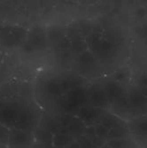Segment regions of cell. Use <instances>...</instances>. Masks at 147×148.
I'll list each match as a JSON object with an SVG mask.
<instances>
[{"mask_svg":"<svg viewBox=\"0 0 147 148\" xmlns=\"http://www.w3.org/2000/svg\"><path fill=\"white\" fill-rule=\"evenodd\" d=\"M42 115L34 102L17 97L0 99V123L8 129L34 132L40 124Z\"/></svg>","mask_w":147,"mask_h":148,"instance_id":"obj_1","label":"cell"},{"mask_svg":"<svg viewBox=\"0 0 147 148\" xmlns=\"http://www.w3.org/2000/svg\"><path fill=\"white\" fill-rule=\"evenodd\" d=\"M88 50L97 60H113L118 52V45L100 32H93L85 39Z\"/></svg>","mask_w":147,"mask_h":148,"instance_id":"obj_2","label":"cell"},{"mask_svg":"<svg viewBox=\"0 0 147 148\" xmlns=\"http://www.w3.org/2000/svg\"><path fill=\"white\" fill-rule=\"evenodd\" d=\"M87 104H89V99L87 87L84 84L69 90L60 98V106L63 114L73 116H75L78 110Z\"/></svg>","mask_w":147,"mask_h":148,"instance_id":"obj_3","label":"cell"},{"mask_svg":"<svg viewBox=\"0 0 147 148\" xmlns=\"http://www.w3.org/2000/svg\"><path fill=\"white\" fill-rule=\"evenodd\" d=\"M128 102L129 118L147 114V97L135 84L128 87Z\"/></svg>","mask_w":147,"mask_h":148,"instance_id":"obj_4","label":"cell"},{"mask_svg":"<svg viewBox=\"0 0 147 148\" xmlns=\"http://www.w3.org/2000/svg\"><path fill=\"white\" fill-rule=\"evenodd\" d=\"M28 31L17 26H7L0 29V43L6 47H15L23 45Z\"/></svg>","mask_w":147,"mask_h":148,"instance_id":"obj_5","label":"cell"},{"mask_svg":"<svg viewBox=\"0 0 147 148\" xmlns=\"http://www.w3.org/2000/svg\"><path fill=\"white\" fill-rule=\"evenodd\" d=\"M126 122L130 136L143 148L147 139V114L131 117Z\"/></svg>","mask_w":147,"mask_h":148,"instance_id":"obj_6","label":"cell"},{"mask_svg":"<svg viewBox=\"0 0 147 148\" xmlns=\"http://www.w3.org/2000/svg\"><path fill=\"white\" fill-rule=\"evenodd\" d=\"M44 30V29L40 26H36L29 31V33H28L26 41L22 45V49L25 52L32 53L36 51L46 48L47 38Z\"/></svg>","mask_w":147,"mask_h":148,"instance_id":"obj_7","label":"cell"},{"mask_svg":"<svg viewBox=\"0 0 147 148\" xmlns=\"http://www.w3.org/2000/svg\"><path fill=\"white\" fill-rule=\"evenodd\" d=\"M87 92L89 104L97 108L109 110L110 102L100 82L91 84L87 86Z\"/></svg>","mask_w":147,"mask_h":148,"instance_id":"obj_8","label":"cell"},{"mask_svg":"<svg viewBox=\"0 0 147 148\" xmlns=\"http://www.w3.org/2000/svg\"><path fill=\"white\" fill-rule=\"evenodd\" d=\"M43 89L45 95L56 99H60L69 90L64 75L46 78L43 83Z\"/></svg>","mask_w":147,"mask_h":148,"instance_id":"obj_9","label":"cell"},{"mask_svg":"<svg viewBox=\"0 0 147 148\" xmlns=\"http://www.w3.org/2000/svg\"><path fill=\"white\" fill-rule=\"evenodd\" d=\"M35 144L34 133L18 129H10L8 137L9 147L31 148Z\"/></svg>","mask_w":147,"mask_h":148,"instance_id":"obj_10","label":"cell"},{"mask_svg":"<svg viewBox=\"0 0 147 148\" xmlns=\"http://www.w3.org/2000/svg\"><path fill=\"white\" fill-rule=\"evenodd\" d=\"M106 111L107 110L97 108L90 104H87L78 110L75 116H77L83 123H84L86 126H94L99 123L100 120Z\"/></svg>","mask_w":147,"mask_h":148,"instance_id":"obj_11","label":"cell"},{"mask_svg":"<svg viewBox=\"0 0 147 148\" xmlns=\"http://www.w3.org/2000/svg\"><path fill=\"white\" fill-rule=\"evenodd\" d=\"M76 140L68 132L66 128H59L53 135L52 145L55 148H66L72 142Z\"/></svg>","mask_w":147,"mask_h":148,"instance_id":"obj_12","label":"cell"},{"mask_svg":"<svg viewBox=\"0 0 147 148\" xmlns=\"http://www.w3.org/2000/svg\"><path fill=\"white\" fill-rule=\"evenodd\" d=\"M99 124H101L102 126L105 127L106 129L110 130L113 128L127 124V122L122 117H120L117 114L107 110L103 115L102 119L100 120Z\"/></svg>","mask_w":147,"mask_h":148,"instance_id":"obj_13","label":"cell"},{"mask_svg":"<svg viewBox=\"0 0 147 148\" xmlns=\"http://www.w3.org/2000/svg\"><path fill=\"white\" fill-rule=\"evenodd\" d=\"M33 133H34L35 144L52 145L53 135H54V134L51 131H50L49 130L38 126Z\"/></svg>","mask_w":147,"mask_h":148,"instance_id":"obj_14","label":"cell"},{"mask_svg":"<svg viewBox=\"0 0 147 148\" xmlns=\"http://www.w3.org/2000/svg\"><path fill=\"white\" fill-rule=\"evenodd\" d=\"M105 145L111 148H141L131 136L122 138L109 139L105 142Z\"/></svg>","mask_w":147,"mask_h":148,"instance_id":"obj_15","label":"cell"},{"mask_svg":"<svg viewBox=\"0 0 147 148\" xmlns=\"http://www.w3.org/2000/svg\"><path fill=\"white\" fill-rule=\"evenodd\" d=\"M66 129H68V132L71 134V135L75 139H77L78 138L85 135L87 126L77 116H74L70 124L66 127Z\"/></svg>","mask_w":147,"mask_h":148,"instance_id":"obj_16","label":"cell"},{"mask_svg":"<svg viewBox=\"0 0 147 148\" xmlns=\"http://www.w3.org/2000/svg\"><path fill=\"white\" fill-rule=\"evenodd\" d=\"M130 137V133L128 128V125H122L116 128H113L109 130L108 136H107V140L109 139H116V138H127ZM106 140V141H107Z\"/></svg>","mask_w":147,"mask_h":148,"instance_id":"obj_17","label":"cell"},{"mask_svg":"<svg viewBox=\"0 0 147 148\" xmlns=\"http://www.w3.org/2000/svg\"><path fill=\"white\" fill-rule=\"evenodd\" d=\"M129 77H130V70L129 68L120 69L119 70L115 71L111 76V78L114 80L115 82L124 85L129 82Z\"/></svg>","mask_w":147,"mask_h":148,"instance_id":"obj_18","label":"cell"},{"mask_svg":"<svg viewBox=\"0 0 147 148\" xmlns=\"http://www.w3.org/2000/svg\"><path fill=\"white\" fill-rule=\"evenodd\" d=\"M77 62L80 65H83V66H91V65L96 64L97 59L92 54L91 51H90L89 50H86L85 51L82 52L81 54L78 55Z\"/></svg>","mask_w":147,"mask_h":148,"instance_id":"obj_19","label":"cell"},{"mask_svg":"<svg viewBox=\"0 0 147 148\" xmlns=\"http://www.w3.org/2000/svg\"><path fill=\"white\" fill-rule=\"evenodd\" d=\"M95 130H96V136L102 139L103 141L106 142L107 140V136H108V132L109 130H107L105 127L102 126L101 124H96L95 125Z\"/></svg>","mask_w":147,"mask_h":148,"instance_id":"obj_20","label":"cell"},{"mask_svg":"<svg viewBox=\"0 0 147 148\" xmlns=\"http://www.w3.org/2000/svg\"><path fill=\"white\" fill-rule=\"evenodd\" d=\"M9 130L7 127L0 123V144L8 146V137H9Z\"/></svg>","mask_w":147,"mask_h":148,"instance_id":"obj_21","label":"cell"},{"mask_svg":"<svg viewBox=\"0 0 147 148\" xmlns=\"http://www.w3.org/2000/svg\"><path fill=\"white\" fill-rule=\"evenodd\" d=\"M134 84L139 87H147V72L140 73L136 77Z\"/></svg>","mask_w":147,"mask_h":148,"instance_id":"obj_22","label":"cell"},{"mask_svg":"<svg viewBox=\"0 0 147 148\" xmlns=\"http://www.w3.org/2000/svg\"><path fill=\"white\" fill-rule=\"evenodd\" d=\"M136 34L142 39L147 38V22L142 23L141 25L137 26L136 28Z\"/></svg>","mask_w":147,"mask_h":148,"instance_id":"obj_23","label":"cell"},{"mask_svg":"<svg viewBox=\"0 0 147 148\" xmlns=\"http://www.w3.org/2000/svg\"><path fill=\"white\" fill-rule=\"evenodd\" d=\"M147 15V8L140 6L135 10V16L138 19H144Z\"/></svg>","mask_w":147,"mask_h":148,"instance_id":"obj_24","label":"cell"},{"mask_svg":"<svg viewBox=\"0 0 147 148\" xmlns=\"http://www.w3.org/2000/svg\"><path fill=\"white\" fill-rule=\"evenodd\" d=\"M85 135L88 136H95L96 135V130H95V125L94 126H87Z\"/></svg>","mask_w":147,"mask_h":148,"instance_id":"obj_25","label":"cell"},{"mask_svg":"<svg viewBox=\"0 0 147 148\" xmlns=\"http://www.w3.org/2000/svg\"><path fill=\"white\" fill-rule=\"evenodd\" d=\"M66 148H82V147H81V145H80V144H79V142L77 140H75L74 142H72Z\"/></svg>","mask_w":147,"mask_h":148,"instance_id":"obj_26","label":"cell"},{"mask_svg":"<svg viewBox=\"0 0 147 148\" xmlns=\"http://www.w3.org/2000/svg\"><path fill=\"white\" fill-rule=\"evenodd\" d=\"M143 44H144V45L145 47H147V38H145V39L143 40Z\"/></svg>","mask_w":147,"mask_h":148,"instance_id":"obj_27","label":"cell"},{"mask_svg":"<svg viewBox=\"0 0 147 148\" xmlns=\"http://www.w3.org/2000/svg\"><path fill=\"white\" fill-rule=\"evenodd\" d=\"M0 148H8V146L7 145H4L2 144H0Z\"/></svg>","mask_w":147,"mask_h":148,"instance_id":"obj_28","label":"cell"},{"mask_svg":"<svg viewBox=\"0 0 147 148\" xmlns=\"http://www.w3.org/2000/svg\"><path fill=\"white\" fill-rule=\"evenodd\" d=\"M101 148H111V147H109L108 145H106L105 144V145H103V146H102Z\"/></svg>","mask_w":147,"mask_h":148,"instance_id":"obj_29","label":"cell"},{"mask_svg":"<svg viewBox=\"0 0 147 148\" xmlns=\"http://www.w3.org/2000/svg\"><path fill=\"white\" fill-rule=\"evenodd\" d=\"M143 148H147V139H146V141H145V143H144V145Z\"/></svg>","mask_w":147,"mask_h":148,"instance_id":"obj_30","label":"cell"},{"mask_svg":"<svg viewBox=\"0 0 147 148\" xmlns=\"http://www.w3.org/2000/svg\"><path fill=\"white\" fill-rule=\"evenodd\" d=\"M8 148H22V147H9L8 146Z\"/></svg>","mask_w":147,"mask_h":148,"instance_id":"obj_31","label":"cell"}]
</instances>
